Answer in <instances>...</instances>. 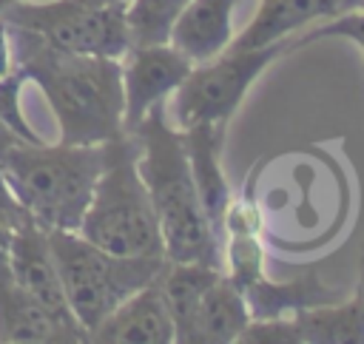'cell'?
<instances>
[{
  "mask_svg": "<svg viewBox=\"0 0 364 344\" xmlns=\"http://www.w3.org/2000/svg\"><path fill=\"white\" fill-rule=\"evenodd\" d=\"M222 267H210V264H196V262H171L165 259L162 270H159V287L165 296V304L171 310L173 318V330H176V344H182L191 318L202 301V296L208 293V287L222 276Z\"/></svg>",
  "mask_w": 364,
  "mask_h": 344,
  "instance_id": "obj_18",
  "label": "cell"
},
{
  "mask_svg": "<svg viewBox=\"0 0 364 344\" xmlns=\"http://www.w3.org/2000/svg\"><path fill=\"white\" fill-rule=\"evenodd\" d=\"M293 51V40L262 45V48H233L228 45L213 60L196 63L185 82L171 97L173 125H228L250 85L284 54Z\"/></svg>",
  "mask_w": 364,
  "mask_h": 344,
  "instance_id": "obj_7",
  "label": "cell"
},
{
  "mask_svg": "<svg viewBox=\"0 0 364 344\" xmlns=\"http://www.w3.org/2000/svg\"><path fill=\"white\" fill-rule=\"evenodd\" d=\"M11 225L0 219V344H82L85 333L43 310L11 273Z\"/></svg>",
  "mask_w": 364,
  "mask_h": 344,
  "instance_id": "obj_10",
  "label": "cell"
},
{
  "mask_svg": "<svg viewBox=\"0 0 364 344\" xmlns=\"http://www.w3.org/2000/svg\"><path fill=\"white\" fill-rule=\"evenodd\" d=\"M179 131H182V142L188 151V165H191V173L196 182L199 202L205 208L213 236L219 239V244H225V216L233 202L228 176L222 171L225 125H191V128H179Z\"/></svg>",
  "mask_w": 364,
  "mask_h": 344,
  "instance_id": "obj_13",
  "label": "cell"
},
{
  "mask_svg": "<svg viewBox=\"0 0 364 344\" xmlns=\"http://www.w3.org/2000/svg\"><path fill=\"white\" fill-rule=\"evenodd\" d=\"M242 293H245V301L250 310V321L284 318V316H296L301 310L333 304V301L344 299V293L338 287H330L318 276V267H310L301 276H293L287 281H273L262 273L253 281H247L242 287Z\"/></svg>",
  "mask_w": 364,
  "mask_h": 344,
  "instance_id": "obj_15",
  "label": "cell"
},
{
  "mask_svg": "<svg viewBox=\"0 0 364 344\" xmlns=\"http://www.w3.org/2000/svg\"><path fill=\"white\" fill-rule=\"evenodd\" d=\"M250 324V310L242 287L225 273L202 296L182 344H233Z\"/></svg>",
  "mask_w": 364,
  "mask_h": 344,
  "instance_id": "obj_17",
  "label": "cell"
},
{
  "mask_svg": "<svg viewBox=\"0 0 364 344\" xmlns=\"http://www.w3.org/2000/svg\"><path fill=\"white\" fill-rule=\"evenodd\" d=\"M242 344H364V299L355 287L333 304L310 307L284 318L250 321Z\"/></svg>",
  "mask_w": 364,
  "mask_h": 344,
  "instance_id": "obj_8",
  "label": "cell"
},
{
  "mask_svg": "<svg viewBox=\"0 0 364 344\" xmlns=\"http://www.w3.org/2000/svg\"><path fill=\"white\" fill-rule=\"evenodd\" d=\"M330 37H338V40H347V43H355L364 54V0L316 23L313 28L301 31L299 37H293V48H301V45H310V43H318V40H330Z\"/></svg>",
  "mask_w": 364,
  "mask_h": 344,
  "instance_id": "obj_20",
  "label": "cell"
},
{
  "mask_svg": "<svg viewBox=\"0 0 364 344\" xmlns=\"http://www.w3.org/2000/svg\"><path fill=\"white\" fill-rule=\"evenodd\" d=\"M191 0H128L125 26L131 45H156L168 43L176 17Z\"/></svg>",
  "mask_w": 364,
  "mask_h": 344,
  "instance_id": "obj_19",
  "label": "cell"
},
{
  "mask_svg": "<svg viewBox=\"0 0 364 344\" xmlns=\"http://www.w3.org/2000/svg\"><path fill=\"white\" fill-rule=\"evenodd\" d=\"M9 37L14 68L46 97L60 142L102 145L125 134L122 63L117 57L65 54L14 26H9Z\"/></svg>",
  "mask_w": 364,
  "mask_h": 344,
  "instance_id": "obj_1",
  "label": "cell"
},
{
  "mask_svg": "<svg viewBox=\"0 0 364 344\" xmlns=\"http://www.w3.org/2000/svg\"><path fill=\"white\" fill-rule=\"evenodd\" d=\"M242 0H191L176 17L168 43L193 65L213 60L233 43V11Z\"/></svg>",
  "mask_w": 364,
  "mask_h": 344,
  "instance_id": "obj_16",
  "label": "cell"
},
{
  "mask_svg": "<svg viewBox=\"0 0 364 344\" xmlns=\"http://www.w3.org/2000/svg\"><path fill=\"white\" fill-rule=\"evenodd\" d=\"M361 0H259L250 23L233 34V48H262L284 43L316 23L355 6Z\"/></svg>",
  "mask_w": 364,
  "mask_h": 344,
  "instance_id": "obj_14",
  "label": "cell"
},
{
  "mask_svg": "<svg viewBox=\"0 0 364 344\" xmlns=\"http://www.w3.org/2000/svg\"><path fill=\"white\" fill-rule=\"evenodd\" d=\"M119 63H122V97H125V131H134L154 105H165L193 68V63L171 43L131 45Z\"/></svg>",
  "mask_w": 364,
  "mask_h": 344,
  "instance_id": "obj_9",
  "label": "cell"
},
{
  "mask_svg": "<svg viewBox=\"0 0 364 344\" xmlns=\"http://www.w3.org/2000/svg\"><path fill=\"white\" fill-rule=\"evenodd\" d=\"M0 219L9 222L11 227L28 222V213H26L23 205L17 202V196H14V190H11V185H9L6 173H3V168H0Z\"/></svg>",
  "mask_w": 364,
  "mask_h": 344,
  "instance_id": "obj_21",
  "label": "cell"
},
{
  "mask_svg": "<svg viewBox=\"0 0 364 344\" xmlns=\"http://www.w3.org/2000/svg\"><path fill=\"white\" fill-rule=\"evenodd\" d=\"M358 290H361V299H364V247H361V279H358Z\"/></svg>",
  "mask_w": 364,
  "mask_h": 344,
  "instance_id": "obj_22",
  "label": "cell"
},
{
  "mask_svg": "<svg viewBox=\"0 0 364 344\" xmlns=\"http://www.w3.org/2000/svg\"><path fill=\"white\" fill-rule=\"evenodd\" d=\"M9 26L65 54L122 60L131 48L125 6L91 0H14L3 9Z\"/></svg>",
  "mask_w": 364,
  "mask_h": 344,
  "instance_id": "obj_6",
  "label": "cell"
},
{
  "mask_svg": "<svg viewBox=\"0 0 364 344\" xmlns=\"http://www.w3.org/2000/svg\"><path fill=\"white\" fill-rule=\"evenodd\" d=\"M88 341L94 344H173L176 330H173V318L165 304L159 279L139 287L111 316H105L91 330Z\"/></svg>",
  "mask_w": 364,
  "mask_h": 344,
  "instance_id": "obj_12",
  "label": "cell"
},
{
  "mask_svg": "<svg viewBox=\"0 0 364 344\" xmlns=\"http://www.w3.org/2000/svg\"><path fill=\"white\" fill-rule=\"evenodd\" d=\"M77 233L119 256H165L134 134L105 142V162Z\"/></svg>",
  "mask_w": 364,
  "mask_h": 344,
  "instance_id": "obj_4",
  "label": "cell"
},
{
  "mask_svg": "<svg viewBox=\"0 0 364 344\" xmlns=\"http://www.w3.org/2000/svg\"><path fill=\"white\" fill-rule=\"evenodd\" d=\"M128 134H134L139 142V173L159 222L165 259L225 270L222 244L213 236L199 202L182 131L168 122V102L154 105Z\"/></svg>",
  "mask_w": 364,
  "mask_h": 344,
  "instance_id": "obj_2",
  "label": "cell"
},
{
  "mask_svg": "<svg viewBox=\"0 0 364 344\" xmlns=\"http://www.w3.org/2000/svg\"><path fill=\"white\" fill-rule=\"evenodd\" d=\"M11 273L17 279V284L43 307L48 310L57 321H63L71 330H80L88 335V330L74 318L68 301H65V290L60 281V270L48 244V230H43L40 225H34L31 219L17 225L11 230Z\"/></svg>",
  "mask_w": 364,
  "mask_h": 344,
  "instance_id": "obj_11",
  "label": "cell"
},
{
  "mask_svg": "<svg viewBox=\"0 0 364 344\" xmlns=\"http://www.w3.org/2000/svg\"><path fill=\"white\" fill-rule=\"evenodd\" d=\"M91 3H119V6H125L128 0H91Z\"/></svg>",
  "mask_w": 364,
  "mask_h": 344,
  "instance_id": "obj_23",
  "label": "cell"
},
{
  "mask_svg": "<svg viewBox=\"0 0 364 344\" xmlns=\"http://www.w3.org/2000/svg\"><path fill=\"white\" fill-rule=\"evenodd\" d=\"M102 162L105 142L51 145L46 139H20L0 156L17 202L43 230H80Z\"/></svg>",
  "mask_w": 364,
  "mask_h": 344,
  "instance_id": "obj_3",
  "label": "cell"
},
{
  "mask_svg": "<svg viewBox=\"0 0 364 344\" xmlns=\"http://www.w3.org/2000/svg\"><path fill=\"white\" fill-rule=\"evenodd\" d=\"M48 244L60 270L65 301L88 335L128 296L154 281L165 264V256L111 253L77 230H48Z\"/></svg>",
  "mask_w": 364,
  "mask_h": 344,
  "instance_id": "obj_5",
  "label": "cell"
}]
</instances>
